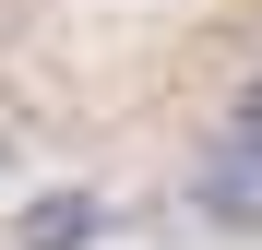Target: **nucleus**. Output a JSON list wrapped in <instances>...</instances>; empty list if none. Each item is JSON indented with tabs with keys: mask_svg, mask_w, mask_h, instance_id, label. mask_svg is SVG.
Listing matches in <instances>:
<instances>
[{
	"mask_svg": "<svg viewBox=\"0 0 262 250\" xmlns=\"http://www.w3.org/2000/svg\"><path fill=\"white\" fill-rule=\"evenodd\" d=\"M96 226H107L96 191H48V202H24V215H12V250H83Z\"/></svg>",
	"mask_w": 262,
	"mask_h": 250,
	"instance_id": "2",
	"label": "nucleus"
},
{
	"mask_svg": "<svg viewBox=\"0 0 262 250\" xmlns=\"http://www.w3.org/2000/svg\"><path fill=\"white\" fill-rule=\"evenodd\" d=\"M191 202H203V226H238V238H262V143H250V131H227V143L203 155Z\"/></svg>",
	"mask_w": 262,
	"mask_h": 250,
	"instance_id": "1",
	"label": "nucleus"
},
{
	"mask_svg": "<svg viewBox=\"0 0 262 250\" xmlns=\"http://www.w3.org/2000/svg\"><path fill=\"white\" fill-rule=\"evenodd\" d=\"M238 131H250V143H262V83H250V96H238Z\"/></svg>",
	"mask_w": 262,
	"mask_h": 250,
	"instance_id": "3",
	"label": "nucleus"
}]
</instances>
